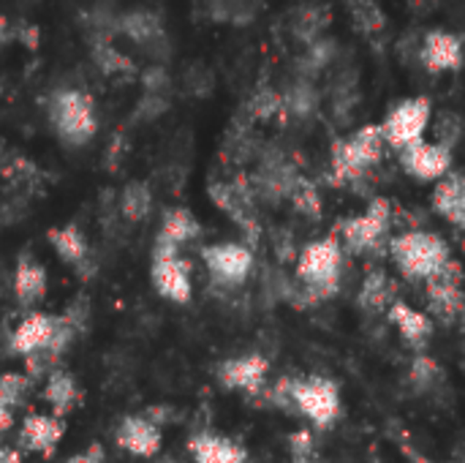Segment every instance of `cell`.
Here are the masks:
<instances>
[{
    "label": "cell",
    "instance_id": "cell-1",
    "mask_svg": "<svg viewBox=\"0 0 465 463\" xmlns=\"http://www.w3.org/2000/svg\"><path fill=\"white\" fill-rule=\"evenodd\" d=\"M387 251L395 267L401 270V276L420 284H425L452 259L450 243L430 229H406L390 237Z\"/></svg>",
    "mask_w": 465,
    "mask_h": 463
},
{
    "label": "cell",
    "instance_id": "cell-2",
    "mask_svg": "<svg viewBox=\"0 0 465 463\" xmlns=\"http://www.w3.org/2000/svg\"><path fill=\"white\" fill-rule=\"evenodd\" d=\"M343 262H346V251L332 232L327 237L308 243L300 251L294 273H297V281L302 284V289L311 300H327L341 287Z\"/></svg>",
    "mask_w": 465,
    "mask_h": 463
},
{
    "label": "cell",
    "instance_id": "cell-3",
    "mask_svg": "<svg viewBox=\"0 0 465 463\" xmlns=\"http://www.w3.org/2000/svg\"><path fill=\"white\" fill-rule=\"evenodd\" d=\"M384 147H390V145L381 134V126H376V123L360 126L354 134L341 139L332 147V158H330L335 186H357L362 177H368L373 172V166L381 164Z\"/></svg>",
    "mask_w": 465,
    "mask_h": 463
},
{
    "label": "cell",
    "instance_id": "cell-4",
    "mask_svg": "<svg viewBox=\"0 0 465 463\" xmlns=\"http://www.w3.org/2000/svg\"><path fill=\"white\" fill-rule=\"evenodd\" d=\"M395 224V205L387 196H373L368 207L357 216L343 218L335 226V237L341 240L346 254H376L384 243H390V229Z\"/></svg>",
    "mask_w": 465,
    "mask_h": 463
},
{
    "label": "cell",
    "instance_id": "cell-5",
    "mask_svg": "<svg viewBox=\"0 0 465 463\" xmlns=\"http://www.w3.org/2000/svg\"><path fill=\"white\" fill-rule=\"evenodd\" d=\"M49 123L65 145H87L98 131L93 98L82 90H57L49 101Z\"/></svg>",
    "mask_w": 465,
    "mask_h": 463
},
{
    "label": "cell",
    "instance_id": "cell-6",
    "mask_svg": "<svg viewBox=\"0 0 465 463\" xmlns=\"http://www.w3.org/2000/svg\"><path fill=\"white\" fill-rule=\"evenodd\" d=\"M150 278L155 292L177 306L191 303L193 297V281H191V265L180 257V248L163 240H155L153 246V267Z\"/></svg>",
    "mask_w": 465,
    "mask_h": 463
},
{
    "label": "cell",
    "instance_id": "cell-7",
    "mask_svg": "<svg viewBox=\"0 0 465 463\" xmlns=\"http://www.w3.org/2000/svg\"><path fill=\"white\" fill-rule=\"evenodd\" d=\"M289 401L319 428H330L341 415V390L327 377H305L289 385Z\"/></svg>",
    "mask_w": 465,
    "mask_h": 463
},
{
    "label": "cell",
    "instance_id": "cell-8",
    "mask_svg": "<svg viewBox=\"0 0 465 463\" xmlns=\"http://www.w3.org/2000/svg\"><path fill=\"white\" fill-rule=\"evenodd\" d=\"M430 123H433L430 98L428 96H411V98H403L401 104H395L379 126H381L387 145L392 150H401L417 139H425V134L430 131Z\"/></svg>",
    "mask_w": 465,
    "mask_h": 463
},
{
    "label": "cell",
    "instance_id": "cell-9",
    "mask_svg": "<svg viewBox=\"0 0 465 463\" xmlns=\"http://www.w3.org/2000/svg\"><path fill=\"white\" fill-rule=\"evenodd\" d=\"M210 199L218 210H223L245 235H251V240L259 237V216H256V188L251 180H245L242 175L234 180H215L210 183Z\"/></svg>",
    "mask_w": 465,
    "mask_h": 463
},
{
    "label": "cell",
    "instance_id": "cell-10",
    "mask_svg": "<svg viewBox=\"0 0 465 463\" xmlns=\"http://www.w3.org/2000/svg\"><path fill=\"white\" fill-rule=\"evenodd\" d=\"M428 314L441 322H460L465 306L463 265L452 257L436 276L425 281Z\"/></svg>",
    "mask_w": 465,
    "mask_h": 463
},
{
    "label": "cell",
    "instance_id": "cell-11",
    "mask_svg": "<svg viewBox=\"0 0 465 463\" xmlns=\"http://www.w3.org/2000/svg\"><path fill=\"white\" fill-rule=\"evenodd\" d=\"M202 262L218 287H240L253 270V251L242 243H213L202 248Z\"/></svg>",
    "mask_w": 465,
    "mask_h": 463
},
{
    "label": "cell",
    "instance_id": "cell-12",
    "mask_svg": "<svg viewBox=\"0 0 465 463\" xmlns=\"http://www.w3.org/2000/svg\"><path fill=\"white\" fill-rule=\"evenodd\" d=\"M401 166L409 177L420 183H439L452 172V147L430 139H417L398 150Z\"/></svg>",
    "mask_w": 465,
    "mask_h": 463
},
{
    "label": "cell",
    "instance_id": "cell-13",
    "mask_svg": "<svg viewBox=\"0 0 465 463\" xmlns=\"http://www.w3.org/2000/svg\"><path fill=\"white\" fill-rule=\"evenodd\" d=\"M57 330H60V317L33 311L11 333L8 349H11V355H19V357H30V355H46V357H52L49 349L54 344Z\"/></svg>",
    "mask_w": 465,
    "mask_h": 463
},
{
    "label": "cell",
    "instance_id": "cell-14",
    "mask_svg": "<svg viewBox=\"0 0 465 463\" xmlns=\"http://www.w3.org/2000/svg\"><path fill=\"white\" fill-rule=\"evenodd\" d=\"M267 374H270V360L259 352L237 355L218 366V382L226 390H237V393H259L267 382Z\"/></svg>",
    "mask_w": 465,
    "mask_h": 463
},
{
    "label": "cell",
    "instance_id": "cell-15",
    "mask_svg": "<svg viewBox=\"0 0 465 463\" xmlns=\"http://www.w3.org/2000/svg\"><path fill=\"white\" fill-rule=\"evenodd\" d=\"M114 442L120 450H125L134 458H153V456H158V450L163 445V434H161L158 423L150 420L147 415H128L120 420V426L114 431Z\"/></svg>",
    "mask_w": 465,
    "mask_h": 463
},
{
    "label": "cell",
    "instance_id": "cell-16",
    "mask_svg": "<svg viewBox=\"0 0 465 463\" xmlns=\"http://www.w3.org/2000/svg\"><path fill=\"white\" fill-rule=\"evenodd\" d=\"M463 41L450 30H428L420 44V63L430 74H450L463 65Z\"/></svg>",
    "mask_w": 465,
    "mask_h": 463
},
{
    "label": "cell",
    "instance_id": "cell-17",
    "mask_svg": "<svg viewBox=\"0 0 465 463\" xmlns=\"http://www.w3.org/2000/svg\"><path fill=\"white\" fill-rule=\"evenodd\" d=\"M63 437H65V420L60 415L33 412L22 420V428H19L22 448L30 453H41V456H52L57 445L63 442Z\"/></svg>",
    "mask_w": 465,
    "mask_h": 463
},
{
    "label": "cell",
    "instance_id": "cell-18",
    "mask_svg": "<svg viewBox=\"0 0 465 463\" xmlns=\"http://www.w3.org/2000/svg\"><path fill=\"white\" fill-rule=\"evenodd\" d=\"M430 205L436 216H441L450 226L465 235V172L452 169L450 175H444L430 194Z\"/></svg>",
    "mask_w": 465,
    "mask_h": 463
},
{
    "label": "cell",
    "instance_id": "cell-19",
    "mask_svg": "<svg viewBox=\"0 0 465 463\" xmlns=\"http://www.w3.org/2000/svg\"><path fill=\"white\" fill-rule=\"evenodd\" d=\"M398 281L384 267H371L360 284L357 303L368 314H387V308L398 300Z\"/></svg>",
    "mask_w": 465,
    "mask_h": 463
},
{
    "label": "cell",
    "instance_id": "cell-20",
    "mask_svg": "<svg viewBox=\"0 0 465 463\" xmlns=\"http://www.w3.org/2000/svg\"><path fill=\"white\" fill-rule=\"evenodd\" d=\"M387 319L411 347H425L433 336V317L428 311L414 308L411 303L401 297L387 308Z\"/></svg>",
    "mask_w": 465,
    "mask_h": 463
},
{
    "label": "cell",
    "instance_id": "cell-21",
    "mask_svg": "<svg viewBox=\"0 0 465 463\" xmlns=\"http://www.w3.org/2000/svg\"><path fill=\"white\" fill-rule=\"evenodd\" d=\"M188 450L193 456V463H248V453L242 445L213 431H202L191 437Z\"/></svg>",
    "mask_w": 465,
    "mask_h": 463
},
{
    "label": "cell",
    "instance_id": "cell-22",
    "mask_svg": "<svg viewBox=\"0 0 465 463\" xmlns=\"http://www.w3.org/2000/svg\"><path fill=\"white\" fill-rule=\"evenodd\" d=\"M117 33L128 35L136 46L147 52H161L158 46L166 44L163 25L153 11H131L125 16H117Z\"/></svg>",
    "mask_w": 465,
    "mask_h": 463
},
{
    "label": "cell",
    "instance_id": "cell-23",
    "mask_svg": "<svg viewBox=\"0 0 465 463\" xmlns=\"http://www.w3.org/2000/svg\"><path fill=\"white\" fill-rule=\"evenodd\" d=\"M49 246L54 248V254L71 265V267H82L87 259H90V246H87V237L84 232L76 226V224H65V226H54L49 229Z\"/></svg>",
    "mask_w": 465,
    "mask_h": 463
},
{
    "label": "cell",
    "instance_id": "cell-24",
    "mask_svg": "<svg viewBox=\"0 0 465 463\" xmlns=\"http://www.w3.org/2000/svg\"><path fill=\"white\" fill-rule=\"evenodd\" d=\"M44 401L52 407V415L63 418L82 401V390H79L76 379L68 371L54 368L44 382Z\"/></svg>",
    "mask_w": 465,
    "mask_h": 463
},
{
    "label": "cell",
    "instance_id": "cell-25",
    "mask_svg": "<svg viewBox=\"0 0 465 463\" xmlns=\"http://www.w3.org/2000/svg\"><path fill=\"white\" fill-rule=\"evenodd\" d=\"M199 235H202L199 218L188 207H172V210L163 213L161 232H158L155 240H163V243H172V246L183 248L185 243H193Z\"/></svg>",
    "mask_w": 465,
    "mask_h": 463
},
{
    "label": "cell",
    "instance_id": "cell-26",
    "mask_svg": "<svg viewBox=\"0 0 465 463\" xmlns=\"http://www.w3.org/2000/svg\"><path fill=\"white\" fill-rule=\"evenodd\" d=\"M14 295L19 306H35L46 295V270L35 259H22L14 273Z\"/></svg>",
    "mask_w": 465,
    "mask_h": 463
},
{
    "label": "cell",
    "instance_id": "cell-27",
    "mask_svg": "<svg viewBox=\"0 0 465 463\" xmlns=\"http://www.w3.org/2000/svg\"><path fill=\"white\" fill-rule=\"evenodd\" d=\"M5 183L16 191V194H33L41 188L44 172L25 156H11L3 166H0Z\"/></svg>",
    "mask_w": 465,
    "mask_h": 463
},
{
    "label": "cell",
    "instance_id": "cell-28",
    "mask_svg": "<svg viewBox=\"0 0 465 463\" xmlns=\"http://www.w3.org/2000/svg\"><path fill=\"white\" fill-rule=\"evenodd\" d=\"M117 207H120V216L131 224H139L150 216L153 210V191L147 183L142 180H134L128 183L123 191H120V199H117Z\"/></svg>",
    "mask_w": 465,
    "mask_h": 463
},
{
    "label": "cell",
    "instance_id": "cell-29",
    "mask_svg": "<svg viewBox=\"0 0 465 463\" xmlns=\"http://www.w3.org/2000/svg\"><path fill=\"white\" fill-rule=\"evenodd\" d=\"M93 63L95 68H101L106 76H134L136 65L128 55H123L117 46H112L109 38H101V41H93Z\"/></svg>",
    "mask_w": 465,
    "mask_h": 463
},
{
    "label": "cell",
    "instance_id": "cell-30",
    "mask_svg": "<svg viewBox=\"0 0 465 463\" xmlns=\"http://www.w3.org/2000/svg\"><path fill=\"white\" fill-rule=\"evenodd\" d=\"M289 199H292V207L302 216H311V218H319L322 216V196L316 191V186L305 177H292L289 183Z\"/></svg>",
    "mask_w": 465,
    "mask_h": 463
},
{
    "label": "cell",
    "instance_id": "cell-31",
    "mask_svg": "<svg viewBox=\"0 0 465 463\" xmlns=\"http://www.w3.org/2000/svg\"><path fill=\"white\" fill-rule=\"evenodd\" d=\"M30 390H33V379L27 374H19V371L0 374V407L16 409L19 404H25Z\"/></svg>",
    "mask_w": 465,
    "mask_h": 463
},
{
    "label": "cell",
    "instance_id": "cell-32",
    "mask_svg": "<svg viewBox=\"0 0 465 463\" xmlns=\"http://www.w3.org/2000/svg\"><path fill=\"white\" fill-rule=\"evenodd\" d=\"M169 106V93H158V90H144V96L139 98L136 109H134V120H155L158 115H163Z\"/></svg>",
    "mask_w": 465,
    "mask_h": 463
},
{
    "label": "cell",
    "instance_id": "cell-33",
    "mask_svg": "<svg viewBox=\"0 0 465 463\" xmlns=\"http://www.w3.org/2000/svg\"><path fill=\"white\" fill-rule=\"evenodd\" d=\"M278 106H281V98L275 96V93H259L256 98H253V104H251V115L253 117H272L275 112H278Z\"/></svg>",
    "mask_w": 465,
    "mask_h": 463
},
{
    "label": "cell",
    "instance_id": "cell-34",
    "mask_svg": "<svg viewBox=\"0 0 465 463\" xmlns=\"http://www.w3.org/2000/svg\"><path fill=\"white\" fill-rule=\"evenodd\" d=\"M439 131H441V134L436 136V142H441V145H447V147H455V142H458V136H460V117H458L455 112H444V123H441Z\"/></svg>",
    "mask_w": 465,
    "mask_h": 463
},
{
    "label": "cell",
    "instance_id": "cell-35",
    "mask_svg": "<svg viewBox=\"0 0 465 463\" xmlns=\"http://www.w3.org/2000/svg\"><path fill=\"white\" fill-rule=\"evenodd\" d=\"M38 38H41V33H38V27H35V25H30V22H19V25H14V41L25 44L27 49H35V46H38Z\"/></svg>",
    "mask_w": 465,
    "mask_h": 463
},
{
    "label": "cell",
    "instance_id": "cell-36",
    "mask_svg": "<svg viewBox=\"0 0 465 463\" xmlns=\"http://www.w3.org/2000/svg\"><path fill=\"white\" fill-rule=\"evenodd\" d=\"M104 461H106V453H104V448L95 442V445H90V448H84V450H79V453L68 456L63 463H104Z\"/></svg>",
    "mask_w": 465,
    "mask_h": 463
},
{
    "label": "cell",
    "instance_id": "cell-37",
    "mask_svg": "<svg viewBox=\"0 0 465 463\" xmlns=\"http://www.w3.org/2000/svg\"><path fill=\"white\" fill-rule=\"evenodd\" d=\"M11 41H14V25L8 22V16L0 14V49Z\"/></svg>",
    "mask_w": 465,
    "mask_h": 463
},
{
    "label": "cell",
    "instance_id": "cell-38",
    "mask_svg": "<svg viewBox=\"0 0 465 463\" xmlns=\"http://www.w3.org/2000/svg\"><path fill=\"white\" fill-rule=\"evenodd\" d=\"M11 426H14V409H8V407H0V434H5Z\"/></svg>",
    "mask_w": 465,
    "mask_h": 463
},
{
    "label": "cell",
    "instance_id": "cell-39",
    "mask_svg": "<svg viewBox=\"0 0 465 463\" xmlns=\"http://www.w3.org/2000/svg\"><path fill=\"white\" fill-rule=\"evenodd\" d=\"M0 463H22V456L11 448H0Z\"/></svg>",
    "mask_w": 465,
    "mask_h": 463
},
{
    "label": "cell",
    "instance_id": "cell-40",
    "mask_svg": "<svg viewBox=\"0 0 465 463\" xmlns=\"http://www.w3.org/2000/svg\"><path fill=\"white\" fill-rule=\"evenodd\" d=\"M11 156H14V153H11V147L5 145V139H0V166H3Z\"/></svg>",
    "mask_w": 465,
    "mask_h": 463
},
{
    "label": "cell",
    "instance_id": "cell-41",
    "mask_svg": "<svg viewBox=\"0 0 465 463\" xmlns=\"http://www.w3.org/2000/svg\"><path fill=\"white\" fill-rule=\"evenodd\" d=\"M0 93H3V79H0Z\"/></svg>",
    "mask_w": 465,
    "mask_h": 463
},
{
    "label": "cell",
    "instance_id": "cell-42",
    "mask_svg": "<svg viewBox=\"0 0 465 463\" xmlns=\"http://www.w3.org/2000/svg\"><path fill=\"white\" fill-rule=\"evenodd\" d=\"M463 251H465V235H463Z\"/></svg>",
    "mask_w": 465,
    "mask_h": 463
},
{
    "label": "cell",
    "instance_id": "cell-43",
    "mask_svg": "<svg viewBox=\"0 0 465 463\" xmlns=\"http://www.w3.org/2000/svg\"><path fill=\"white\" fill-rule=\"evenodd\" d=\"M422 463H428V461H422Z\"/></svg>",
    "mask_w": 465,
    "mask_h": 463
}]
</instances>
